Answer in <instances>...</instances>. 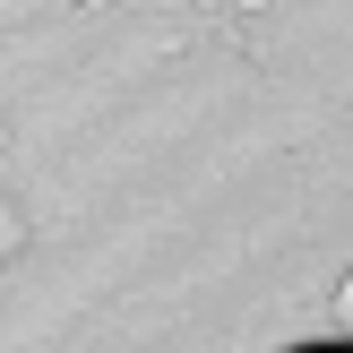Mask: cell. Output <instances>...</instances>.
<instances>
[{"mask_svg":"<svg viewBox=\"0 0 353 353\" xmlns=\"http://www.w3.org/2000/svg\"><path fill=\"white\" fill-rule=\"evenodd\" d=\"M336 319H345V336H353V276H345V293H336Z\"/></svg>","mask_w":353,"mask_h":353,"instance_id":"cell-2","label":"cell"},{"mask_svg":"<svg viewBox=\"0 0 353 353\" xmlns=\"http://www.w3.org/2000/svg\"><path fill=\"white\" fill-rule=\"evenodd\" d=\"M17 250H26V207H17L9 190H0V268H9Z\"/></svg>","mask_w":353,"mask_h":353,"instance_id":"cell-1","label":"cell"}]
</instances>
